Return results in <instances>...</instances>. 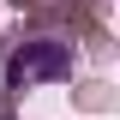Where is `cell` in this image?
Instances as JSON below:
<instances>
[{
  "instance_id": "cell-1",
  "label": "cell",
  "mask_w": 120,
  "mask_h": 120,
  "mask_svg": "<svg viewBox=\"0 0 120 120\" xmlns=\"http://www.w3.org/2000/svg\"><path fill=\"white\" fill-rule=\"evenodd\" d=\"M42 78H72V48L66 42H24L6 54V84L12 90H30Z\"/></svg>"
},
{
  "instance_id": "cell-2",
  "label": "cell",
  "mask_w": 120,
  "mask_h": 120,
  "mask_svg": "<svg viewBox=\"0 0 120 120\" xmlns=\"http://www.w3.org/2000/svg\"><path fill=\"white\" fill-rule=\"evenodd\" d=\"M18 6H36V0H18Z\"/></svg>"
}]
</instances>
